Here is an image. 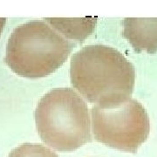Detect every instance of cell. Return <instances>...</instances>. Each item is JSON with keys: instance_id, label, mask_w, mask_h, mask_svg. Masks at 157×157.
Here are the masks:
<instances>
[{"instance_id": "cell-6", "label": "cell", "mask_w": 157, "mask_h": 157, "mask_svg": "<svg viewBox=\"0 0 157 157\" xmlns=\"http://www.w3.org/2000/svg\"><path fill=\"white\" fill-rule=\"evenodd\" d=\"M45 21L67 39L83 41L94 31L96 18H46Z\"/></svg>"}, {"instance_id": "cell-7", "label": "cell", "mask_w": 157, "mask_h": 157, "mask_svg": "<svg viewBox=\"0 0 157 157\" xmlns=\"http://www.w3.org/2000/svg\"><path fill=\"white\" fill-rule=\"evenodd\" d=\"M8 157H59L47 147L39 143H24L14 148Z\"/></svg>"}, {"instance_id": "cell-3", "label": "cell", "mask_w": 157, "mask_h": 157, "mask_svg": "<svg viewBox=\"0 0 157 157\" xmlns=\"http://www.w3.org/2000/svg\"><path fill=\"white\" fill-rule=\"evenodd\" d=\"M35 122L42 141L57 151H74L92 141L87 105L71 88L45 94L36 107Z\"/></svg>"}, {"instance_id": "cell-4", "label": "cell", "mask_w": 157, "mask_h": 157, "mask_svg": "<svg viewBox=\"0 0 157 157\" xmlns=\"http://www.w3.org/2000/svg\"><path fill=\"white\" fill-rule=\"evenodd\" d=\"M91 116L95 140L121 151L135 153L150 133L147 113L132 98L109 106L94 105Z\"/></svg>"}, {"instance_id": "cell-5", "label": "cell", "mask_w": 157, "mask_h": 157, "mask_svg": "<svg viewBox=\"0 0 157 157\" xmlns=\"http://www.w3.org/2000/svg\"><path fill=\"white\" fill-rule=\"evenodd\" d=\"M123 36L136 52L155 53L157 51V18H125Z\"/></svg>"}, {"instance_id": "cell-8", "label": "cell", "mask_w": 157, "mask_h": 157, "mask_svg": "<svg viewBox=\"0 0 157 157\" xmlns=\"http://www.w3.org/2000/svg\"><path fill=\"white\" fill-rule=\"evenodd\" d=\"M5 23H6V18H0V34H1V32L4 28Z\"/></svg>"}, {"instance_id": "cell-1", "label": "cell", "mask_w": 157, "mask_h": 157, "mask_svg": "<svg viewBox=\"0 0 157 157\" xmlns=\"http://www.w3.org/2000/svg\"><path fill=\"white\" fill-rule=\"evenodd\" d=\"M70 78L73 87L86 101L97 106H109L131 98L135 69L114 48L90 45L73 55Z\"/></svg>"}, {"instance_id": "cell-2", "label": "cell", "mask_w": 157, "mask_h": 157, "mask_svg": "<svg viewBox=\"0 0 157 157\" xmlns=\"http://www.w3.org/2000/svg\"><path fill=\"white\" fill-rule=\"evenodd\" d=\"M73 46L46 21L33 20L14 29L6 45L5 60L21 77L44 78L67 61Z\"/></svg>"}]
</instances>
